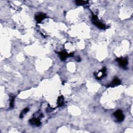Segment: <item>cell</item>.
Listing matches in <instances>:
<instances>
[{"label": "cell", "instance_id": "6da1fadb", "mask_svg": "<svg viewBox=\"0 0 133 133\" xmlns=\"http://www.w3.org/2000/svg\"><path fill=\"white\" fill-rule=\"evenodd\" d=\"M92 22L93 23V24H94V25L96 27H97L99 29H105L107 28L106 25H105V24L102 23L101 22L99 21L98 17L96 15H93V16H92Z\"/></svg>", "mask_w": 133, "mask_h": 133}, {"label": "cell", "instance_id": "7a4b0ae2", "mask_svg": "<svg viewBox=\"0 0 133 133\" xmlns=\"http://www.w3.org/2000/svg\"><path fill=\"white\" fill-rule=\"evenodd\" d=\"M113 116L117 119V121L119 122H122L125 118V116L122 111L120 110H118L116 111H115L113 113Z\"/></svg>", "mask_w": 133, "mask_h": 133}, {"label": "cell", "instance_id": "3957f363", "mask_svg": "<svg viewBox=\"0 0 133 133\" xmlns=\"http://www.w3.org/2000/svg\"><path fill=\"white\" fill-rule=\"evenodd\" d=\"M119 66L124 69H125L128 65V60L126 58H118L116 59Z\"/></svg>", "mask_w": 133, "mask_h": 133}, {"label": "cell", "instance_id": "277c9868", "mask_svg": "<svg viewBox=\"0 0 133 133\" xmlns=\"http://www.w3.org/2000/svg\"><path fill=\"white\" fill-rule=\"evenodd\" d=\"M58 54L59 56V57L62 61H64L66 59V58L68 57H72L73 56V53H70L68 54L65 51H62L58 53Z\"/></svg>", "mask_w": 133, "mask_h": 133}, {"label": "cell", "instance_id": "5b68a950", "mask_svg": "<svg viewBox=\"0 0 133 133\" xmlns=\"http://www.w3.org/2000/svg\"><path fill=\"white\" fill-rule=\"evenodd\" d=\"M98 72L100 73V74H96V75H95L96 78L97 80H101V78H104L106 75V69L105 68H102V69L100 70Z\"/></svg>", "mask_w": 133, "mask_h": 133}, {"label": "cell", "instance_id": "8992f818", "mask_svg": "<svg viewBox=\"0 0 133 133\" xmlns=\"http://www.w3.org/2000/svg\"><path fill=\"white\" fill-rule=\"evenodd\" d=\"M29 123L32 125L39 126L41 124V122L39 118H32L29 120Z\"/></svg>", "mask_w": 133, "mask_h": 133}, {"label": "cell", "instance_id": "52a82bcc", "mask_svg": "<svg viewBox=\"0 0 133 133\" xmlns=\"http://www.w3.org/2000/svg\"><path fill=\"white\" fill-rule=\"evenodd\" d=\"M121 80L119 79V78L117 77H115L113 78V80L111 82L110 85L108 86L113 87L120 85V84H121Z\"/></svg>", "mask_w": 133, "mask_h": 133}, {"label": "cell", "instance_id": "ba28073f", "mask_svg": "<svg viewBox=\"0 0 133 133\" xmlns=\"http://www.w3.org/2000/svg\"><path fill=\"white\" fill-rule=\"evenodd\" d=\"M46 17H47L45 14H43V13H41L37 15H36L35 17V19L37 23H41V21L43 20H44V19H45Z\"/></svg>", "mask_w": 133, "mask_h": 133}, {"label": "cell", "instance_id": "9c48e42d", "mask_svg": "<svg viewBox=\"0 0 133 133\" xmlns=\"http://www.w3.org/2000/svg\"><path fill=\"white\" fill-rule=\"evenodd\" d=\"M57 104L58 107H62L64 105V97L63 96H60L58 98L57 100Z\"/></svg>", "mask_w": 133, "mask_h": 133}, {"label": "cell", "instance_id": "30bf717a", "mask_svg": "<svg viewBox=\"0 0 133 133\" xmlns=\"http://www.w3.org/2000/svg\"><path fill=\"white\" fill-rule=\"evenodd\" d=\"M29 111V109L28 108H26L25 109H24L22 111V112L20 113V118H22L23 117V116H25V114H26Z\"/></svg>", "mask_w": 133, "mask_h": 133}, {"label": "cell", "instance_id": "8fae6325", "mask_svg": "<svg viewBox=\"0 0 133 133\" xmlns=\"http://www.w3.org/2000/svg\"><path fill=\"white\" fill-rule=\"evenodd\" d=\"M75 3L77 5H84L87 4L88 3V2L85 1H81V0H77V1H75Z\"/></svg>", "mask_w": 133, "mask_h": 133}, {"label": "cell", "instance_id": "7c38bea8", "mask_svg": "<svg viewBox=\"0 0 133 133\" xmlns=\"http://www.w3.org/2000/svg\"><path fill=\"white\" fill-rule=\"evenodd\" d=\"M14 101H15V97L12 96L10 98V107L13 108L14 106Z\"/></svg>", "mask_w": 133, "mask_h": 133}]
</instances>
